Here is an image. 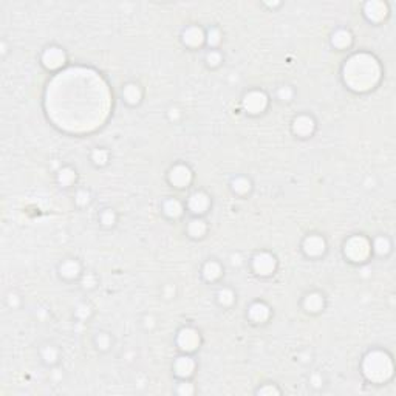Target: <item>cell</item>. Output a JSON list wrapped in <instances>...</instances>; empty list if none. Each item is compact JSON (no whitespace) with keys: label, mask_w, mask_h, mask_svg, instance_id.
Masks as SVG:
<instances>
[{"label":"cell","mask_w":396,"mask_h":396,"mask_svg":"<svg viewBox=\"0 0 396 396\" xmlns=\"http://www.w3.org/2000/svg\"><path fill=\"white\" fill-rule=\"evenodd\" d=\"M180 118H181V111H180V108H177V107H171V108H169V120L174 121V123H177Z\"/></svg>","instance_id":"cell-39"},{"label":"cell","mask_w":396,"mask_h":396,"mask_svg":"<svg viewBox=\"0 0 396 396\" xmlns=\"http://www.w3.org/2000/svg\"><path fill=\"white\" fill-rule=\"evenodd\" d=\"M207 232V226L201 218H194L188 224V234L192 239H203Z\"/></svg>","instance_id":"cell-22"},{"label":"cell","mask_w":396,"mask_h":396,"mask_svg":"<svg viewBox=\"0 0 396 396\" xmlns=\"http://www.w3.org/2000/svg\"><path fill=\"white\" fill-rule=\"evenodd\" d=\"M75 201H76L79 206H87V204L91 201V194H90V191H87V189H79V191L76 192Z\"/></svg>","instance_id":"cell-34"},{"label":"cell","mask_w":396,"mask_h":396,"mask_svg":"<svg viewBox=\"0 0 396 396\" xmlns=\"http://www.w3.org/2000/svg\"><path fill=\"white\" fill-rule=\"evenodd\" d=\"M144 322H146V327H149V328H152V327L155 325V319H153L152 316H146Z\"/></svg>","instance_id":"cell-43"},{"label":"cell","mask_w":396,"mask_h":396,"mask_svg":"<svg viewBox=\"0 0 396 396\" xmlns=\"http://www.w3.org/2000/svg\"><path fill=\"white\" fill-rule=\"evenodd\" d=\"M95 342H96V347L99 350L105 352V350H108L111 347V336L108 333H105V331H101V333L96 334Z\"/></svg>","instance_id":"cell-29"},{"label":"cell","mask_w":396,"mask_h":396,"mask_svg":"<svg viewBox=\"0 0 396 396\" xmlns=\"http://www.w3.org/2000/svg\"><path fill=\"white\" fill-rule=\"evenodd\" d=\"M82 285H84V288H93L96 285V277L91 272H88L82 280Z\"/></svg>","instance_id":"cell-38"},{"label":"cell","mask_w":396,"mask_h":396,"mask_svg":"<svg viewBox=\"0 0 396 396\" xmlns=\"http://www.w3.org/2000/svg\"><path fill=\"white\" fill-rule=\"evenodd\" d=\"M188 207L192 214L203 215L211 207V197L203 191H197V192L191 194V197L188 200Z\"/></svg>","instance_id":"cell-10"},{"label":"cell","mask_w":396,"mask_h":396,"mask_svg":"<svg viewBox=\"0 0 396 396\" xmlns=\"http://www.w3.org/2000/svg\"><path fill=\"white\" fill-rule=\"evenodd\" d=\"M192 178H194V174L191 171V167L186 164H175L169 171V181L178 189L188 188L192 183Z\"/></svg>","instance_id":"cell-8"},{"label":"cell","mask_w":396,"mask_h":396,"mask_svg":"<svg viewBox=\"0 0 396 396\" xmlns=\"http://www.w3.org/2000/svg\"><path fill=\"white\" fill-rule=\"evenodd\" d=\"M201 274H203L204 280H207V282H215V280H218V278L221 277L223 268H221V265H220L218 262L209 260V262L204 263V266H203V269H201Z\"/></svg>","instance_id":"cell-20"},{"label":"cell","mask_w":396,"mask_h":396,"mask_svg":"<svg viewBox=\"0 0 396 396\" xmlns=\"http://www.w3.org/2000/svg\"><path fill=\"white\" fill-rule=\"evenodd\" d=\"M277 268V260L271 252H257L252 257V269L255 274L262 275V277H268L271 274H274Z\"/></svg>","instance_id":"cell-7"},{"label":"cell","mask_w":396,"mask_h":396,"mask_svg":"<svg viewBox=\"0 0 396 396\" xmlns=\"http://www.w3.org/2000/svg\"><path fill=\"white\" fill-rule=\"evenodd\" d=\"M257 394H280V390L272 384H265L257 390Z\"/></svg>","instance_id":"cell-36"},{"label":"cell","mask_w":396,"mask_h":396,"mask_svg":"<svg viewBox=\"0 0 396 396\" xmlns=\"http://www.w3.org/2000/svg\"><path fill=\"white\" fill-rule=\"evenodd\" d=\"M353 42V36L348 30H337L333 36H331V45L337 50H345L352 45Z\"/></svg>","instance_id":"cell-18"},{"label":"cell","mask_w":396,"mask_h":396,"mask_svg":"<svg viewBox=\"0 0 396 396\" xmlns=\"http://www.w3.org/2000/svg\"><path fill=\"white\" fill-rule=\"evenodd\" d=\"M231 188H232V191H234L236 194L245 195V194H248V192L251 191L252 184H251V180H249V178H246V177H243V175H239V177H236V178L231 181Z\"/></svg>","instance_id":"cell-24"},{"label":"cell","mask_w":396,"mask_h":396,"mask_svg":"<svg viewBox=\"0 0 396 396\" xmlns=\"http://www.w3.org/2000/svg\"><path fill=\"white\" fill-rule=\"evenodd\" d=\"M40 356H42V359H43L45 364L54 365L56 362H58V359H59V350L56 348L54 345H45V347L40 350Z\"/></svg>","instance_id":"cell-26"},{"label":"cell","mask_w":396,"mask_h":396,"mask_svg":"<svg viewBox=\"0 0 396 396\" xmlns=\"http://www.w3.org/2000/svg\"><path fill=\"white\" fill-rule=\"evenodd\" d=\"M217 300L223 307H231L236 302V294L231 288H220L217 293Z\"/></svg>","instance_id":"cell-27"},{"label":"cell","mask_w":396,"mask_h":396,"mask_svg":"<svg viewBox=\"0 0 396 396\" xmlns=\"http://www.w3.org/2000/svg\"><path fill=\"white\" fill-rule=\"evenodd\" d=\"M387 5L384 2H368L364 7V14L371 22H381L387 17Z\"/></svg>","instance_id":"cell-13"},{"label":"cell","mask_w":396,"mask_h":396,"mask_svg":"<svg viewBox=\"0 0 396 396\" xmlns=\"http://www.w3.org/2000/svg\"><path fill=\"white\" fill-rule=\"evenodd\" d=\"M8 305L13 307V308H16V307L19 305V297H17L16 294L10 293V294H8Z\"/></svg>","instance_id":"cell-41"},{"label":"cell","mask_w":396,"mask_h":396,"mask_svg":"<svg viewBox=\"0 0 396 396\" xmlns=\"http://www.w3.org/2000/svg\"><path fill=\"white\" fill-rule=\"evenodd\" d=\"M181 37H183L184 45H188V46H191V48H197V46H200V45L206 40V34H204L203 30L198 28V27H188V28L183 31Z\"/></svg>","instance_id":"cell-14"},{"label":"cell","mask_w":396,"mask_h":396,"mask_svg":"<svg viewBox=\"0 0 396 396\" xmlns=\"http://www.w3.org/2000/svg\"><path fill=\"white\" fill-rule=\"evenodd\" d=\"M108 150L104 149V147H98L93 150L91 153V161L96 164V166H105L108 162Z\"/></svg>","instance_id":"cell-28"},{"label":"cell","mask_w":396,"mask_h":396,"mask_svg":"<svg viewBox=\"0 0 396 396\" xmlns=\"http://www.w3.org/2000/svg\"><path fill=\"white\" fill-rule=\"evenodd\" d=\"M391 249V243L387 237L381 236V237H376L375 242L371 243V251L376 252L378 255H387Z\"/></svg>","instance_id":"cell-25"},{"label":"cell","mask_w":396,"mask_h":396,"mask_svg":"<svg viewBox=\"0 0 396 396\" xmlns=\"http://www.w3.org/2000/svg\"><path fill=\"white\" fill-rule=\"evenodd\" d=\"M177 393H178V394H183V396H191V394L195 393V387H194V384H191L188 379H184L183 382L178 384Z\"/></svg>","instance_id":"cell-35"},{"label":"cell","mask_w":396,"mask_h":396,"mask_svg":"<svg viewBox=\"0 0 396 396\" xmlns=\"http://www.w3.org/2000/svg\"><path fill=\"white\" fill-rule=\"evenodd\" d=\"M221 62H223V58H221V53H220V51L211 50V51L206 53V64H207V67L215 68V67H218Z\"/></svg>","instance_id":"cell-30"},{"label":"cell","mask_w":396,"mask_h":396,"mask_svg":"<svg viewBox=\"0 0 396 396\" xmlns=\"http://www.w3.org/2000/svg\"><path fill=\"white\" fill-rule=\"evenodd\" d=\"M381 78L378 61L368 54H355L344 65V81L355 91L373 88Z\"/></svg>","instance_id":"cell-1"},{"label":"cell","mask_w":396,"mask_h":396,"mask_svg":"<svg viewBox=\"0 0 396 396\" xmlns=\"http://www.w3.org/2000/svg\"><path fill=\"white\" fill-rule=\"evenodd\" d=\"M183 204L181 201H178L177 198H169L162 203V212L169 217V218H178L183 215Z\"/></svg>","instance_id":"cell-21"},{"label":"cell","mask_w":396,"mask_h":396,"mask_svg":"<svg viewBox=\"0 0 396 396\" xmlns=\"http://www.w3.org/2000/svg\"><path fill=\"white\" fill-rule=\"evenodd\" d=\"M323 307H325V299H323V296L320 293H316V291L310 293L304 299V308L308 313H313V314L320 313L323 310Z\"/></svg>","instance_id":"cell-16"},{"label":"cell","mask_w":396,"mask_h":396,"mask_svg":"<svg viewBox=\"0 0 396 396\" xmlns=\"http://www.w3.org/2000/svg\"><path fill=\"white\" fill-rule=\"evenodd\" d=\"M344 254L350 262L362 263L371 254V243L364 236H355L347 240V243L344 246Z\"/></svg>","instance_id":"cell-3"},{"label":"cell","mask_w":396,"mask_h":396,"mask_svg":"<svg viewBox=\"0 0 396 396\" xmlns=\"http://www.w3.org/2000/svg\"><path fill=\"white\" fill-rule=\"evenodd\" d=\"M231 263H232L234 266H239V265H242V259H240V254H234V255L231 257Z\"/></svg>","instance_id":"cell-42"},{"label":"cell","mask_w":396,"mask_h":396,"mask_svg":"<svg viewBox=\"0 0 396 396\" xmlns=\"http://www.w3.org/2000/svg\"><path fill=\"white\" fill-rule=\"evenodd\" d=\"M123 98L127 104L130 105H138L143 99V90L138 84L135 82H129L124 85L123 88Z\"/></svg>","instance_id":"cell-17"},{"label":"cell","mask_w":396,"mask_h":396,"mask_svg":"<svg viewBox=\"0 0 396 396\" xmlns=\"http://www.w3.org/2000/svg\"><path fill=\"white\" fill-rule=\"evenodd\" d=\"M316 130V121L308 115H300L293 121V132L299 138H308Z\"/></svg>","instance_id":"cell-11"},{"label":"cell","mask_w":396,"mask_h":396,"mask_svg":"<svg viewBox=\"0 0 396 396\" xmlns=\"http://www.w3.org/2000/svg\"><path fill=\"white\" fill-rule=\"evenodd\" d=\"M90 313H91V308H90V305H87V304H81V305L76 308V316H78L79 319H87V317L90 316Z\"/></svg>","instance_id":"cell-37"},{"label":"cell","mask_w":396,"mask_h":396,"mask_svg":"<svg viewBox=\"0 0 396 396\" xmlns=\"http://www.w3.org/2000/svg\"><path fill=\"white\" fill-rule=\"evenodd\" d=\"M310 382H311V385L313 387H316V388H319V387H322L323 384V379H322V375L320 373H313L311 375V378H310Z\"/></svg>","instance_id":"cell-40"},{"label":"cell","mask_w":396,"mask_h":396,"mask_svg":"<svg viewBox=\"0 0 396 396\" xmlns=\"http://www.w3.org/2000/svg\"><path fill=\"white\" fill-rule=\"evenodd\" d=\"M174 371L178 378L181 379H189L194 371H195V361L188 355L184 353L183 356L177 358L175 362H174Z\"/></svg>","instance_id":"cell-12"},{"label":"cell","mask_w":396,"mask_h":396,"mask_svg":"<svg viewBox=\"0 0 396 396\" xmlns=\"http://www.w3.org/2000/svg\"><path fill=\"white\" fill-rule=\"evenodd\" d=\"M362 373L370 382L375 384H382L388 381L393 375L391 358L382 350L370 352L362 361Z\"/></svg>","instance_id":"cell-2"},{"label":"cell","mask_w":396,"mask_h":396,"mask_svg":"<svg viewBox=\"0 0 396 396\" xmlns=\"http://www.w3.org/2000/svg\"><path fill=\"white\" fill-rule=\"evenodd\" d=\"M201 344V336L198 330L192 327H184L178 331L177 334V345L183 353H194Z\"/></svg>","instance_id":"cell-4"},{"label":"cell","mask_w":396,"mask_h":396,"mask_svg":"<svg viewBox=\"0 0 396 396\" xmlns=\"http://www.w3.org/2000/svg\"><path fill=\"white\" fill-rule=\"evenodd\" d=\"M243 108L249 115H260L268 107V96L262 90H251L243 96Z\"/></svg>","instance_id":"cell-5"},{"label":"cell","mask_w":396,"mask_h":396,"mask_svg":"<svg viewBox=\"0 0 396 396\" xmlns=\"http://www.w3.org/2000/svg\"><path fill=\"white\" fill-rule=\"evenodd\" d=\"M206 42L211 45V46H217L220 42H221V33L218 28H211L207 33H206Z\"/></svg>","instance_id":"cell-33"},{"label":"cell","mask_w":396,"mask_h":396,"mask_svg":"<svg viewBox=\"0 0 396 396\" xmlns=\"http://www.w3.org/2000/svg\"><path fill=\"white\" fill-rule=\"evenodd\" d=\"M58 181L62 188H70L76 181V171L72 167H62L58 172Z\"/></svg>","instance_id":"cell-23"},{"label":"cell","mask_w":396,"mask_h":396,"mask_svg":"<svg viewBox=\"0 0 396 396\" xmlns=\"http://www.w3.org/2000/svg\"><path fill=\"white\" fill-rule=\"evenodd\" d=\"M269 316H271V310L263 302H254L248 308V317L255 323H265L269 319Z\"/></svg>","instance_id":"cell-15"},{"label":"cell","mask_w":396,"mask_h":396,"mask_svg":"<svg viewBox=\"0 0 396 396\" xmlns=\"http://www.w3.org/2000/svg\"><path fill=\"white\" fill-rule=\"evenodd\" d=\"M302 249L308 257H320L327 251V242L322 236L311 234L304 240Z\"/></svg>","instance_id":"cell-9"},{"label":"cell","mask_w":396,"mask_h":396,"mask_svg":"<svg viewBox=\"0 0 396 396\" xmlns=\"http://www.w3.org/2000/svg\"><path fill=\"white\" fill-rule=\"evenodd\" d=\"M294 96V90L293 87L290 85H282L278 90H277V98L282 101V102H290Z\"/></svg>","instance_id":"cell-32"},{"label":"cell","mask_w":396,"mask_h":396,"mask_svg":"<svg viewBox=\"0 0 396 396\" xmlns=\"http://www.w3.org/2000/svg\"><path fill=\"white\" fill-rule=\"evenodd\" d=\"M101 223L104 224V226H107V228H110V226H113L117 223V214H115V211L113 209H104L102 212H101Z\"/></svg>","instance_id":"cell-31"},{"label":"cell","mask_w":396,"mask_h":396,"mask_svg":"<svg viewBox=\"0 0 396 396\" xmlns=\"http://www.w3.org/2000/svg\"><path fill=\"white\" fill-rule=\"evenodd\" d=\"M59 272L62 277L65 278H76L79 274H81V263L78 260H73V259H68V260H64L61 265H59Z\"/></svg>","instance_id":"cell-19"},{"label":"cell","mask_w":396,"mask_h":396,"mask_svg":"<svg viewBox=\"0 0 396 396\" xmlns=\"http://www.w3.org/2000/svg\"><path fill=\"white\" fill-rule=\"evenodd\" d=\"M67 62V53L58 45L46 46L42 53V64L48 70H59Z\"/></svg>","instance_id":"cell-6"}]
</instances>
